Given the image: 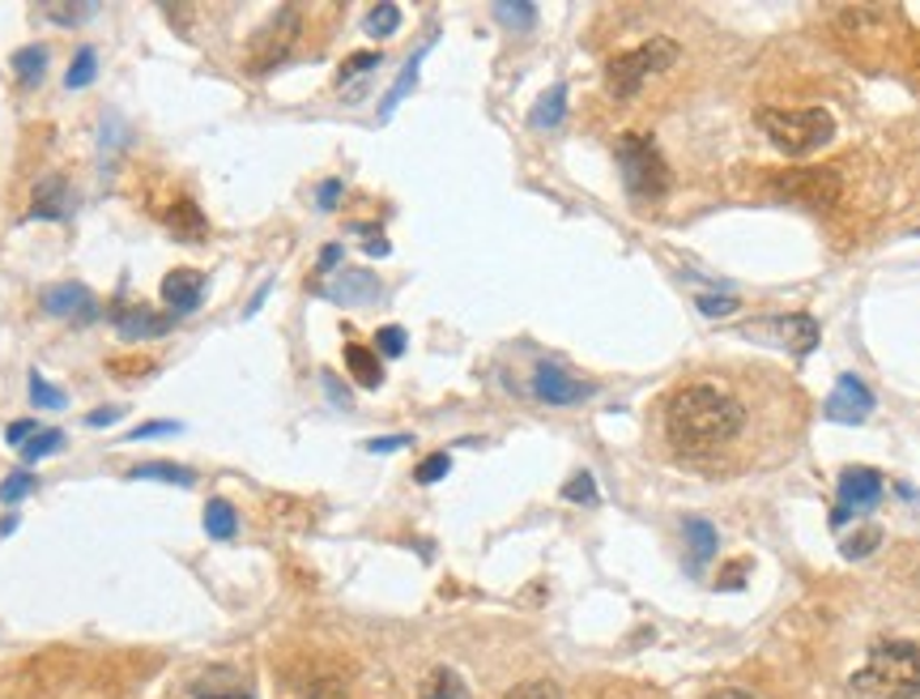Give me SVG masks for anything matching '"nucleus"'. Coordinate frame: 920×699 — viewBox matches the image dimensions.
Here are the masks:
<instances>
[{
    "label": "nucleus",
    "instance_id": "obj_1",
    "mask_svg": "<svg viewBox=\"0 0 920 699\" xmlns=\"http://www.w3.org/2000/svg\"><path fill=\"white\" fill-rule=\"evenodd\" d=\"M801 397L772 367H707L665 392L660 444L678 465L733 478L793 448Z\"/></svg>",
    "mask_w": 920,
    "mask_h": 699
},
{
    "label": "nucleus",
    "instance_id": "obj_2",
    "mask_svg": "<svg viewBox=\"0 0 920 699\" xmlns=\"http://www.w3.org/2000/svg\"><path fill=\"white\" fill-rule=\"evenodd\" d=\"M857 699H920V644L917 640H878L865 666L852 674Z\"/></svg>",
    "mask_w": 920,
    "mask_h": 699
},
{
    "label": "nucleus",
    "instance_id": "obj_3",
    "mask_svg": "<svg viewBox=\"0 0 920 699\" xmlns=\"http://www.w3.org/2000/svg\"><path fill=\"white\" fill-rule=\"evenodd\" d=\"M763 133L772 137L775 149H784L789 158L801 154H814L835 137V116L823 107H793V111H780V107H763L758 111Z\"/></svg>",
    "mask_w": 920,
    "mask_h": 699
},
{
    "label": "nucleus",
    "instance_id": "obj_4",
    "mask_svg": "<svg viewBox=\"0 0 920 699\" xmlns=\"http://www.w3.org/2000/svg\"><path fill=\"white\" fill-rule=\"evenodd\" d=\"M678 56H682V48L674 43V39H665V35H656V39H648V43H639V48L614 56V60L606 65L609 95L635 98L653 72H665L669 65H678Z\"/></svg>",
    "mask_w": 920,
    "mask_h": 699
},
{
    "label": "nucleus",
    "instance_id": "obj_5",
    "mask_svg": "<svg viewBox=\"0 0 920 699\" xmlns=\"http://www.w3.org/2000/svg\"><path fill=\"white\" fill-rule=\"evenodd\" d=\"M618 171H623V184L635 201H656V196L669 193V167H665L656 142L644 133H627L618 142Z\"/></svg>",
    "mask_w": 920,
    "mask_h": 699
},
{
    "label": "nucleus",
    "instance_id": "obj_6",
    "mask_svg": "<svg viewBox=\"0 0 920 699\" xmlns=\"http://www.w3.org/2000/svg\"><path fill=\"white\" fill-rule=\"evenodd\" d=\"M878 499H882V478H878V469L852 465V469L840 474V507L831 512V525H844L852 512H870Z\"/></svg>",
    "mask_w": 920,
    "mask_h": 699
},
{
    "label": "nucleus",
    "instance_id": "obj_7",
    "mask_svg": "<svg viewBox=\"0 0 920 699\" xmlns=\"http://www.w3.org/2000/svg\"><path fill=\"white\" fill-rule=\"evenodd\" d=\"M534 392L537 401H546V406H580L584 397H593L597 388L588 385V380H576V376L562 371L558 362H541L534 371Z\"/></svg>",
    "mask_w": 920,
    "mask_h": 699
},
{
    "label": "nucleus",
    "instance_id": "obj_8",
    "mask_svg": "<svg viewBox=\"0 0 920 699\" xmlns=\"http://www.w3.org/2000/svg\"><path fill=\"white\" fill-rule=\"evenodd\" d=\"M823 414L831 418V423H844V427H857V423H865L873 414V392L857 376H840L835 380V388H831V397H826Z\"/></svg>",
    "mask_w": 920,
    "mask_h": 699
},
{
    "label": "nucleus",
    "instance_id": "obj_9",
    "mask_svg": "<svg viewBox=\"0 0 920 699\" xmlns=\"http://www.w3.org/2000/svg\"><path fill=\"white\" fill-rule=\"evenodd\" d=\"M294 35H298V9L294 4H282L277 9V18H273V26H268V35L256 43V51H252V69H273L286 51H291Z\"/></svg>",
    "mask_w": 920,
    "mask_h": 699
},
{
    "label": "nucleus",
    "instance_id": "obj_10",
    "mask_svg": "<svg viewBox=\"0 0 920 699\" xmlns=\"http://www.w3.org/2000/svg\"><path fill=\"white\" fill-rule=\"evenodd\" d=\"M320 294L333 303H371V299H380V278L366 269H337V278H329Z\"/></svg>",
    "mask_w": 920,
    "mask_h": 699
},
{
    "label": "nucleus",
    "instance_id": "obj_11",
    "mask_svg": "<svg viewBox=\"0 0 920 699\" xmlns=\"http://www.w3.org/2000/svg\"><path fill=\"white\" fill-rule=\"evenodd\" d=\"M200 299H205V278H200L196 269H170L167 278H163V303H167L175 315L196 312Z\"/></svg>",
    "mask_w": 920,
    "mask_h": 699
},
{
    "label": "nucleus",
    "instance_id": "obj_12",
    "mask_svg": "<svg viewBox=\"0 0 920 699\" xmlns=\"http://www.w3.org/2000/svg\"><path fill=\"white\" fill-rule=\"evenodd\" d=\"M780 188L789 196L810 201V205H831L840 196V179H835V171H793L780 179Z\"/></svg>",
    "mask_w": 920,
    "mask_h": 699
},
{
    "label": "nucleus",
    "instance_id": "obj_13",
    "mask_svg": "<svg viewBox=\"0 0 920 699\" xmlns=\"http://www.w3.org/2000/svg\"><path fill=\"white\" fill-rule=\"evenodd\" d=\"M43 312L65 315V320H90L95 315V294L81 282H60V287L43 290Z\"/></svg>",
    "mask_w": 920,
    "mask_h": 699
},
{
    "label": "nucleus",
    "instance_id": "obj_14",
    "mask_svg": "<svg viewBox=\"0 0 920 699\" xmlns=\"http://www.w3.org/2000/svg\"><path fill=\"white\" fill-rule=\"evenodd\" d=\"M111 320H116L120 338H163V333L170 329L167 315H154V312H146V308H116Z\"/></svg>",
    "mask_w": 920,
    "mask_h": 699
},
{
    "label": "nucleus",
    "instance_id": "obj_15",
    "mask_svg": "<svg viewBox=\"0 0 920 699\" xmlns=\"http://www.w3.org/2000/svg\"><path fill=\"white\" fill-rule=\"evenodd\" d=\"M345 367L354 371V380L363 388H380L384 385V367H380V355L375 350H366V346H359V341H350L345 346Z\"/></svg>",
    "mask_w": 920,
    "mask_h": 699
},
{
    "label": "nucleus",
    "instance_id": "obj_16",
    "mask_svg": "<svg viewBox=\"0 0 920 699\" xmlns=\"http://www.w3.org/2000/svg\"><path fill=\"white\" fill-rule=\"evenodd\" d=\"M418 699H469V687L457 670H431L418 687Z\"/></svg>",
    "mask_w": 920,
    "mask_h": 699
},
{
    "label": "nucleus",
    "instance_id": "obj_17",
    "mask_svg": "<svg viewBox=\"0 0 920 699\" xmlns=\"http://www.w3.org/2000/svg\"><path fill=\"white\" fill-rule=\"evenodd\" d=\"M163 222H167L179 240H200V235H205V217L196 210V201H175L167 214H163Z\"/></svg>",
    "mask_w": 920,
    "mask_h": 699
},
{
    "label": "nucleus",
    "instance_id": "obj_18",
    "mask_svg": "<svg viewBox=\"0 0 920 699\" xmlns=\"http://www.w3.org/2000/svg\"><path fill=\"white\" fill-rule=\"evenodd\" d=\"M780 333H784V346L797 350V355H810V350L819 346V324H814V315H789V320H780Z\"/></svg>",
    "mask_w": 920,
    "mask_h": 699
},
{
    "label": "nucleus",
    "instance_id": "obj_19",
    "mask_svg": "<svg viewBox=\"0 0 920 699\" xmlns=\"http://www.w3.org/2000/svg\"><path fill=\"white\" fill-rule=\"evenodd\" d=\"M128 478L133 483H170V486H193V474L184 469V465H170V460H149V465H137V469H128Z\"/></svg>",
    "mask_w": 920,
    "mask_h": 699
},
{
    "label": "nucleus",
    "instance_id": "obj_20",
    "mask_svg": "<svg viewBox=\"0 0 920 699\" xmlns=\"http://www.w3.org/2000/svg\"><path fill=\"white\" fill-rule=\"evenodd\" d=\"M65 214V179H39V188H35V205H30V214L26 217H60Z\"/></svg>",
    "mask_w": 920,
    "mask_h": 699
},
{
    "label": "nucleus",
    "instance_id": "obj_21",
    "mask_svg": "<svg viewBox=\"0 0 920 699\" xmlns=\"http://www.w3.org/2000/svg\"><path fill=\"white\" fill-rule=\"evenodd\" d=\"M562 116H567V90L562 86H555V90H546V95L537 98L534 116H529V124L534 128H558L562 124Z\"/></svg>",
    "mask_w": 920,
    "mask_h": 699
},
{
    "label": "nucleus",
    "instance_id": "obj_22",
    "mask_svg": "<svg viewBox=\"0 0 920 699\" xmlns=\"http://www.w3.org/2000/svg\"><path fill=\"white\" fill-rule=\"evenodd\" d=\"M686 542H691V563H695V567H703L707 559L716 555V530H712L707 521H699V516L686 521Z\"/></svg>",
    "mask_w": 920,
    "mask_h": 699
},
{
    "label": "nucleus",
    "instance_id": "obj_23",
    "mask_svg": "<svg viewBox=\"0 0 920 699\" xmlns=\"http://www.w3.org/2000/svg\"><path fill=\"white\" fill-rule=\"evenodd\" d=\"M13 69H18V81H22V86H39V77L48 69V48H43V43L22 48L13 56Z\"/></svg>",
    "mask_w": 920,
    "mask_h": 699
},
{
    "label": "nucleus",
    "instance_id": "obj_24",
    "mask_svg": "<svg viewBox=\"0 0 920 699\" xmlns=\"http://www.w3.org/2000/svg\"><path fill=\"white\" fill-rule=\"evenodd\" d=\"M205 533L218 537V542H231L235 537V507L226 499H209L205 504Z\"/></svg>",
    "mask_w": 920,
    "mask_h": 699
},
{
    "label": "nucleus",
    "instance_id": "obj_25",
    "mask_svg": "<svg viewBox=\"0 0 920 699\" xmlns=\"http://www.w3.org/2000/svg\"><path fill=\"white\" fill-rule=\"evenodd\" d=\"M422 56H427V51H418V56H410V65H405V72L397 77V86L388 90L384 107H380V120H388V116L397 111V103H401V98H405V95H410V90H413V81H418V65H422Z\"/></svg>",
    "mask_w": 920,
    "mask_h": 699
},
{
    "label": "nucleus",
    "instance_id": "obj_26",
    "mask_svg": "<svg viewBox=\"0 0 920 699\" xmlns=\"http://www.w3.org/2000/svg\"><path fill=\"white\" fill-rule=\"evenodd\" d=\"M495 18L499 22H508L511 30H534L537 22V4H529V0H503V4H495Z\"/></svg>",
    "mask_w": 920,
    "mask_h": 699
},
{
    "label": "nucleus",
    "instance_id": "obj_27",
    "mask_svg": "<svg viewBox=\"0 0 920 699\" xmlns=\"http://www.w3.org/2000/svg\"><path fill=\"white\" fill-rule=\"evenodd\" d=\"M98 72V60H95V48H81L74 56V65H69V72H65V86L69 90H81V86H90Z\"/></svg>",
    "mask_w": 920,
    "mask_h": 699
},
{
    "label": "nucleus",
    "instance_id": "obj_28",
    "mask_svg": "<svg viewBox=\"0 0 920 699\" xmlns=\"http://www.w3.org/2000/svg\"><path fill=\"white\" fill-rule=\"evenodd\" d=\"M401 26V9L397 4H371V13H366V35H375V39H388L392 30Z\"/></svg>",
    "mask_w": 920,
    "mask_h": 699
},
{
    "label": "nucleus",
    "instance_id": "obj_29",
    "mask_svg": "<svg viewBox=\"0 0 920 699\" xmlns=\"http://www.w3.org/2000/svg\"><path fill=\"white\" fill-rule=\"evenodd\" d=\"M60 448H65V431H39L30 444H22V460L30 465V460H43L51 453H60Z\"/></svg>",
    "mask_w": 920,
    "mask_h": 699
},
{
    "label": "nucleus",
    "instance_id": "obj_30",
    "mask_svg": "<svg viewBox=\"0 0 920 699\" xmlns=\"http://www.w3.org/2000/svg\"><path fill=\"white\" fill-rule=\"evenodd\" d=\"M30 401H35L39 410H60V406H65V392L51 388L48 380H43V371H30Z\"/></svg>",
    "mask_w": 920,
    "mask_h": 699
},
{
    "label": "nucleus",
    "instance_id": "obj_31",
    "mask_svg": "<svg viewBox=\"0 0 920 699\" xmlns=\"http://www.w3.org/2000/svg\"><path fill=\"white\" fill-rule=\"evenodd\" d=\"M878 542H882V530H878V525H870V530L852 533V537H848L840 551H844V559H865V555H873V551H878Z\"/></svg>",
    "mask_w": 920,
    "mask_h": 699
},
{
    "label": "nucleus",
    "instance_id": "obj_32",
    "mask_svg": "<svg viewBox=\"0 0 920 699\" xmlns=\"http://www.w3.org/2000/svg\"><path fill=\"white\" fill-rule=\"evenodd\" d=\"M503 699H562V696H558V687L550 678H529V682H516Z\"/></svg>",
    "mask_w": 920,
    "mask_h": 699
},
{
    "label": "nucleus",
    "instance_id": "obj_33",
    "mask_svg": "<svg viewBox=\"0 0 920 699\" xmlns=\"http://www.w3.org/2000/svg\"><path fill=\"white\" fill-rule=\"evenodd\" d=\"M43 13L60 26H81L86 18H95V4H43Z\"/></svg>",
    "mask_w": 920,
    "mask_h": 699
},
{
    "label": "nucleus",
    "instance_id": "obj_34",
    "mask_svg": "<svg viewBox=\"0 0 920 699\" xmlns=\"http://www.w3.org/2000/svg\"><path fill=\"white\" fill-rule=\"evenodd\" d=\"M562 499H571V504H597V483H593V474H576L571 483L562 486Z\"/></svg>",
    "mask_w": 920,
    "mask_h": 699
},
{
    "label": "nucleus",
    "instance_id": "obj_35",
    "mask_svg": "<svg viewBox=\"0 0 920 699\" xmlns=\"http://www.w3.org/2000/svg\"><path fill=\"white\" fill-rule=\"evenodd\" d=\"M35 491V474H26V469H18V474H9L4 483H0V504H13V499H22V495H30Z\"/></svg>",
    "mask_w": 920,
    "mask_h": 699
},
{
    "label": "nucleus",
    "instance_id": "obj_36",
    "mask_svg": "<svg viewBox=\"0 0 920 699\" xmlns=\"http://www.w3.org/2000/svg\"><path fill=\"white\" fill-rule=\"evenodd\" d=\"M448 469H452V457H448V453H435V457H427L418 469H413V478H418L422 486H431V483H439Z\"/></svg>",
    "mask_w": 920,
    "mask_h": 699
},
{
    "label": "nucleus",
    "instance_id": "obj_37",
    "mask_svg": "<svg viewBox=\"0 0 920 699\" xmlns=\"http://www.w3.org/2000/svg\"><path fill=\"white\" fill-rule=\"evenodd\" d=\"M375 65H380V51H354V56H350V60L341 65L337 81H341V86H345L350 77H359V72H371V69H375Z\"/></svg>",
    "mask_w": 920,
    "mask_h": 699
},
{
    "label": "nucleus",
    "instance_id": "obj_38",
    "mask_svg": "<svg viewBox=\"0 0 920 699\" xmlns=\"http://www.w3.org/2000/svg\"><path fill=\"white\" fill-rule=\"evenodd\" d=\"M375 346H380V355H388V359L405 355V329H397V324H384V329L375 333Z\"/></svg>",
    "mask_w": 920,
    "mask_h": 699
},
{
    "label": "nucleus",
    "instance_id": "obj_39",
    "mask_svg": "<svg viewBox=\"0 0 920 699\" xmlns=\"http://www.w3.org/2000/svg\"><path fill=\"white\" fill-rule=\"evenodd\" d=\"M298 699H350V691H345L341 682H333V678H324V682H312V687H303V691H298Z\"/></svg>",
    "mask_w": 920,
    "mask_h": 699
},
{
    "label": "nucleus",
    "instance_id": "obj_40",
    "mask_svg": "<svg viewBox=\"0 0 920 699\" xmlns=\"http://www.w3.org/2000/svg\"><path fill=\"white\" fill-rule=\"evenodd\" d=\"M695 303H699L703 315H728L733 308H737V299H733V294H699Z\"/></svg>",
    "mask_w": 920,
    "mask_h": 699
},
{
    "label": "nucleus",
    "instance_id": "obj_41",
    "mask_svg": "<svg viewBox=\"0 0 920 699\" xmlns=\"http://www.w3.org/2000/svg\"><path fill=\"white\" fill-rule=\"evenodd\" d=\"M30 435H39V427H35L30 418H18V423H9V431H4V439H9L13 448H22V444H30Z\"/></svg>",
    "mask_w": 920,
    "mask_h": 699
},
{
    "label": "nucleus",
    "instance_id": "obj_42",
    "mask_svg": "<svg viewBox=\"0 0 920 699\" xmlns=\"http://www.w3.org/2000/svg\"><path fill=\"white\" fill-rule=\"evenodd\" d=\"M405 444H410V435H380V439H366V453H397Z\"/></svg>",
    "mask_w": 920,
    "mask_h": 699
},
{
    "label": "nucleus",
    "instance_id": "obj_43",
    "mask_svg": "<svg viewBox=\"0 0 920 699\" xmlns=\"http://www.w3.org/2000/svg\"><path fill=\"white\" fill-rule=\"evenodd\" d=\"M179 431V423H146V427H137V431H128V439H149V435H175Z\"/></svg>",
    "mask_w": 920,
    "mask_h": 699
},
{
    "label": "nucleus",
    "instance_id": "obj_44",
    "mask_svg": "<svg viewBox=\"0 0 920 699\" xmlns=\"http://www.w3.org/2000/svg\"><path fill=\"white\" fill-rule=\"evenodd\" d=\"M196 699H252V696L239 691V687H200V696Z\"/></svg>",
    "mask_w": 920,
    "mask_h": 699
},
{
    "label": "nucleus",
    "instance_id": "obj_45",
    "mask_svg": "<svg viewBox=\"0 0 920 699\" xmlns=\"http://www.w3.org/2000/svg\"><path fill=\"white\" fill-rule=\"evenodd\" d=\"M337 196H341L337 179H324V184H320V210H333V205H337Z\"/></svg>",
    "mask_w": 920,
    "mask_h": 699
},
{
    "label": "nucleus",
    "instance_id": "obj_46",
    "mask_svg": "<svg viewBox=\"0 0 920 699\" xmlns=\"http://www.w3.org/2000/svg\"><path fill=\"white\" fill-rule=\"evenodd\" d=\"M120 418V410H95V414H86V427H111Z\"/></svg>",
    "mask_w": 920,
    "mask_h": 699
},
{
    "label": "nucleus",
    "instance_id": "obj_47",
    "mask_svg": "<svg viewBox=\"0 0 920 699\" xmlns=\"http://www.w3.org/2000/svg\"><path fill=\"white\" fill-rule=\"evenodd\" d=\"M707 699H754L751 691H737V687H721V691H712Z\"/></svg>",
    "mask_w": 920,
    "mask_h": 699
},
{
    "label": "nucleus",
    "instance_id": "obj_48",
    "mask_svg": "<svg viewBox=\"0 0 920 699\" xmlns=\"http://www.w3.org/2000/svg\"><path fill=\"white\" fill-rule=\"evenodd\" d=\"M337 261H341V247H337V243H329V247L320 252V265L329 269V265H337Z\"/></svg>",
    "mask_w": 920,
    "mask_h": 699
},
{
    "label": "nucleus",
    "instance_id": "obj_49",
    "mask_svg": "<svg viewBox=\"0 0 920 699\" xmlns=\"http://www.w3.org/2000/svg\"><path fill=\"white\" fill-rule=\"evenodd\" d=\"M366 252H371V256H388V243L384 240H371V243H366Z\"/></svg>",
    "mask_w": 920,
    "mask_h": 699
},
{
    "label": "nucleus",
    "instance_id": "obj_50",
    "mask_svg": "<svg viewBox=\"0 0 920 699\" xmlns=\"http://www.w3.org/2000/svg\"><path fill=\"white\" fill-rule=\"evenodd\" d=\"M917 235H920V231H917Z\"/></svg>",
    "mask_w": 920,
    "mask_h": 699
}]
</instances>
